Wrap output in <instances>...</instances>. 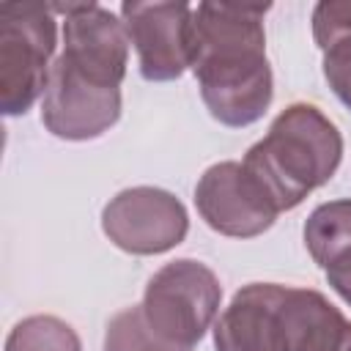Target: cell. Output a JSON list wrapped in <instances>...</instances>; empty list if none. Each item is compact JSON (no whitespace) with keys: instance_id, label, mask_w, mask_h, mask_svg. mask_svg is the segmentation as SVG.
Here are the masks:
<instances>
[{"instance_id":"16","label":"cell","mask_w":351,"mask_h":351,"mask_svg":"<svg viewBox=\"0 0 351 351\" xmlns=\"http://www.w3.org/2000/svg\"><path fill=\"white\" fill-rule=\"evenodd\" d=\"M326 282L335 288V293L346 304H351V252L343 261H337L335 266L326 269Z\"/></svg>"},{"instance_id":"11","label":"cell","mask_w":351,"mask_h":351,"mask_svg":"<svg viewBox=\"0 0 351 351\" xmlns=\"http://www.w3.org/2000/svg\"><path fill=\"white\" fill-rule=\"evenodd\" d=\"M304 247L326 271L351 252V197L321 203L304 222Z\"/></svg>"},{"instance_id":"12","label":"cell","mask_w":351,"mask_h":351,"mask_svg":"<svg viewBox=\"0 0 351 351\" xmlns=\"http://www.w3.org/2000/svg\"><path fill=\"white\" fill-rule=\"evenodd\" d=\"M3 351H82V343L63 318L27 315L14 324Z\"/></svg>"},{"instance_id":"9","label":"cell","mask_w":351,"mask_h":351,"mask_svg":"<svg viewBox=\"0 0 351 351\" xmlns=\"http://www.w3.org/2000/svg\"><path fill=\"white\" fill-rule=\"evenodd\" d=\"M192 8L186 3H123L121 22L137 49L140 74L148 82L178 80L189 69Z\"/></svg>"},{"instance_id":"15","label":"cell","mask_w":351,"mask_h":351,"mask_svg":"<svg viewBox=\"0 0 351 351\" xmlns=\"http://www.w3.org/2000/svg\"><path fill=\"white\" fill-rule=\"evenodd\" d=\"M324 77L340 104L351 110V36L324 49Z\"/></svg>"},{"instance_id":"5","label":"cell","mask_w":351,"mask_h":351,"mask_svg":"<svg viewBox=\"0 0 351 351\" xmlns=\"http://www.w3.org/2000/svg\"><path fill=\"white\" fill-rule=\"evenodd\" d=\"M222 302L217 274L192 258L165 263L145 285L143 313L148 326L170 346L192 351L211 329Z\"/></svg>"},{"instance_id":"7","label":"cell","mask_w":351,"mask_h":351,"mask_svg":"<svg viewBox=\"0 0 351 351\" xmlns=\"http://www.w3.org/2000/svg\"><path fill=\"white\" fill-rule=\"evenodd\" d=\"M293 291L280 282H250L239 288L214 324L217 351H291Z\"/></svg>"},{"instance_id":"1","label":"cell","mask_w":351,"mask_h":351,"mask_svg":"<svg viewBox=\"0 0 351 351\" xmlns=\"http://www.w3.org/2000/svg\"><path fill=\"white\" fill-rule=\"evenodd\" d=\"M66 14L63 52L55 58L41 99V123L71 143L96 140L121 118V82L129 63L123 22L104 5H52Z\"/></svg>"},{"instance_id":"13","label":"cell","mask_w":351,"mask_h":351,"mask_svg":"<svg viewBox=\"0 0 351 351\" xmlns=\"http://www.w3.org/2000/svg\"><path fill=\"white\" fill-rule=\"evenodd\" d=\"M104 351H184L165 343L145 321L143 304H132L107 321Z\"/></svg>"},{"instance_id":"6","label":"cell","mask_w":351,"mask_h":351,"mask_svg":"<svg viewBox=\"0 0 351 351\" xmlns=\"http://www.w3.org/2000/svg\"><path fill=\"white\" fill-rule=\"evenodd\" d=\"M104 236L129 255H162L189 233L184 203L159 186H129L101 211Z\"/></svg>"},{"instance_id":"10","label":"cell","mask_w":351,"mask_h":351,"mask_svg":"<svg viewBox=\"0 0 351 351\" xmlns=\"http://www.w3.org/2000/svg\"><path fill=\"white\" fill-rule=\"evenodd\" d=\"M291 351H351V321L318 291H293Z\"/></svg>"},{"instance_id":"3","label":"cell","mask_w":351,"mask_h":351,"mask_svg":"<svg viewBox=\"0 0 351 351\" xmlns=\"http://www.w3.org/2000/svg\"><path fill=\"white\" fill-rule=\"evenodd\" d=\"M343 137L337 126L307 101L285 107L241 159L263 186L274 208H296L313 189L324 186L340 167Z\"/></svg>"},{"instance_id":"8","label":"cell","mask_w":351,"mask_h":351,"mask_svg":"<svg viewBox=\"0 0 351 351\" xmlns=\"http://www.w3.org/2000/svg\"><path fill=\"white\" fill-rule=\"evenodd\" d=\"M195 206L211 230L230 239H255L280 214L252 173L233 159L211 165L197 178Z\"/></svg>"},{"instance_id":"14","label":"cell","mask_w":351,"mask_h":351,"mask_svg":"<svg viewBox=\"0 0 351 351\" xmlns=\"http://www.w3.org/2000/svg\"><path fill=\"white\" fill-rule=\"evenodd\" d=\"M351 36V0H321L313 8V38L321 49Z\"/></svg>"},{"instance_id":"2","label":"cell","mask_w":351,"mask_h":351,"mask_svg":"<svg viewBox=\"0 0 351 351\" xmlns=\"http://www.w3.org/2000/svg\"><path fill=\"white\" fill-rule=\"evenodd\" d=\"M269 5L197 3L192 8L189 69L214 121L230 129L263 118L274 99L263 16Z\"/></svg>"},{"instance_id":"4","label":"cell","mask_w":351,"mask_h":351,"mask_svg":"<svg viewBox=\"0 0 351 351\" xmlns=\"http://www.w3.org/2000/svg\"><path fill=\"white\" fill-rule=\"evenodd\" d=\"M58 47V19L52 5H0V110L25 115L47 90L52 55Z\"/></svg>"}]
</instances>
